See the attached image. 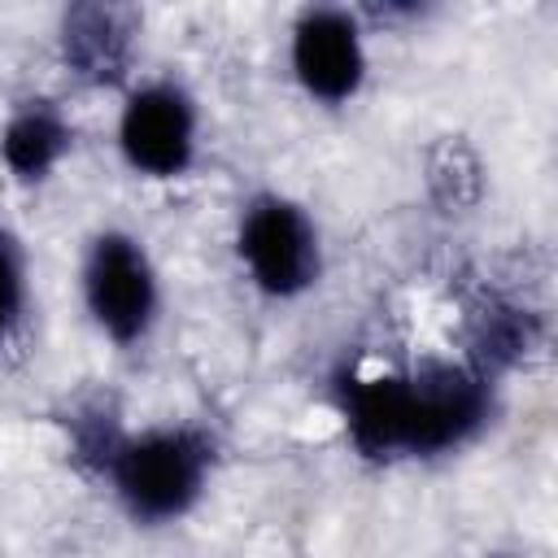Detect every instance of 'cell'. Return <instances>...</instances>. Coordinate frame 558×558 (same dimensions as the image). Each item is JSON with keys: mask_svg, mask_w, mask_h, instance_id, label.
Returning <instances> with one entry per match:
<instances>
[{"mask_svg": "<svg viewBox=\"0 0 558 558\" xmlns=\"http://www.w3.org/2000/svg\"><path fill=\"white\" fill-rule=\"evenodd\" d=\"M105 475L135 523L161 527L201 501L209 484V440L192 427H148L118 440Z\"/></svg>", "mask_w": 558, "mask_h": 558, "instance_id": "cell-1", "label": "cell"}, {"mask_svg": "<svg viewBox=\"0 0 558 558\" xmlns=\"http://www.w3.org/2000/svg\"><path fill=\"white\" fill-rule=\"evenodd\" d=\"M235 253L253 279L257 292L275 301H292L318 283L323 270V244L314 218L288 201V196H253L240 214Z\"/></svg>", "mask_w": 558, "mask_h": 558, "instance_id": "cell-2", "label": "cell"}, {"mask_svg": "<svg viewBox=\"0 0 558 558\" xmlns=\"http://www.w3.org/2000/svg\"><path fill=\"white\" fill-rule=\"evenodd\" d=\"M83 305L113 344H140L161 310L148 248L126 231H100L83 257Z\"/></svg>", "mask_w": 558, "mask_h": 558, "instance_id": "cell-3", "label": "cell"}, {"mask_svg": "<svg viewBox=\"0 0 558 558\" xmlns=\"http://www.w3.org/2000/svg\"><path fill=\"white\" fill-rule=\"evenodd\" d=\"M488 418L484 375L453 362H423L405 371V440L401 458H436L466 445Z\"/></svg>", "mask_w": 558, "mask_h": 558, "instance_id": "cell-4", "label": "cell"}, {"mask_svg": "<svg viewBox=\"0 0 558 558\" xmlns=\"http://www.w3.org/2000/svg\"><path fill=\"white\" fill-rule=\"evenodd\" d=\"M196 100L179 83H144L126 96L118 118V148L135 174L179 179L196 161Z\"/></svg>", "mask_w": 558, "mask_h": 558, "instance_id": "cell-5", "label": "cell"}, {"mask_svg": "<svg viewBox=\"0 0 558 558\" xmlns=\"http://www.w3.org/2000/svg\"><path fill=\"white\" fill-rule=\"evenodd\" d=\"M292 78L318 105H344L362 92L366 78V44L357 13L340 4H310L292 22Z\"/></svg>", "mask_w": 558, "mask_h": 558, "instance_id": "cell-6", "label": "cell"}, {"mask_svg": "<svg viewBox=\"0 0 558 558\" xmlns=\"http://www.w3.org/2000/svg\"><path fill=\"white\" fill-rule=\"evenodd\" d=\"M135 52V13L118 4H74L61 13V61L74 78L105 87L118 83Z\"/></svg>", "mask_w": 558, "mask_h": 558, "instance_id": "cell-7", "label": "cell"}, {"mask_svg": "<svg viewBox=\"0 0 558 558\" xmlns=\"http://www.w3.org/2000/svg\"><path fill=\"white\" fill-rule=\"evenodd\" d=\"M340 410L349 440L362 458H401L405 440V375H349L340 384Z\"/></svg>", "mask_w": 558, "mask_h": 558, "instance_id": "cell-8", "label": "cell"}, {"mask_svg": "<svg viewBox=\"0 0 558 558\" xmlns=\"http://www.w3.org/2000/svg\"><path fill=\"white\" fill-rule=\"evenodd\" d=\"M70 144H74V126L65 122V113L52 100L17 105L0 131V157H4L9 174L22 183L48 179L57 170V161L70 153Z\"/></svg>", "mask_w": 558, "mask_h": 558, "instance_id": "cell-9", "label": "cell"}, {"mask_svg": "<svg viewBox=\"0 0 558 558\" xmlns=\"http://www.w3.org/2000/svg\"><path fill=\"white\" fill-rule=\"evenodd\" d=\"M26 253L17 244V235L0 222V349L17 336L22 318H26Z\"/></svg>", "mask_w": 558, "mask_h": 558, "instance_id": "cell-10", "label": "cell"}]
</instances>
